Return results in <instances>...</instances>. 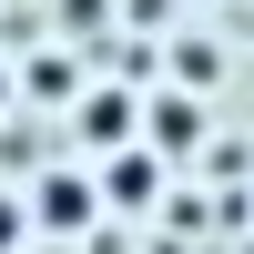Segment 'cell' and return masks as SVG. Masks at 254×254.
I'll use <instances>...</instances> for the list:
<instances>
[{
    "instance_id": "3",
    "label": "cell",
    "mask_w": 254,
    "mask_h": 254,
    "mask_svg": "<svg viewBox=\"0 0 254 254\" xmlns=\"http://www.w3.org/2000/svg\"><path fill=\"white\" fill-rule=\"evenodd\" d=\"M132 132H142V122H132V92H112V81L81 92V142H92V153H122Z\"/></svg>"
},
{
    "instance_id": "2",
    "label": "cell",
    "mask_w": 254,
    "mask_h": 254,
    "mask_svg": "<svg viewBox=\"0 0 254 254\" xmlns=\"http://www.w3.org/2000/svg\"><path fill=\"white\" fill-rule=\"evenodd\" d=\"M153 183H163V153H142V142H122V153L92 163V193L122 203V214H142V203H153Z\"/></svg>"
},
{
    "instance_id": "1",
    "label": "cell",
    "mask_w": 254,
    "mask_h": 254,
    "mask_svg": "<svg viewBox=\"0 0 254 254\" xmlns=\"http://www.w3.org/2000/svg\"><path fill=\"white\" fill-rule=\"evenodd\" d=\"M20 214H31V234H92L102 224V193H92V173H41L31 193H20Z\"/></svg>"
},
{
    "instance_id": "6",
    "label": "cell",
    "mask_w": 254,
    "mask_h": 254,
    "mask_svg": "<svg viewBox=\"0 0 254 254\" xmlns=\"http://www.w3.org/2000/svg\"><path fill=\"white\" fill-rule=\"evenodd\" d=\"M10 102H20V71H10V61H0V112H10Z\"/></svg>"
},
{
    "instance_id": "4",
    "label": "cell",
    "mask_w": 254,
    "mask_h": 254,
    "mask_svg": "<svg viewBox=\"0 0 254 254\" xmlns=\"http://www.w3.org/2000/svg\"><path fill=\"white\" fill-rule=\"evenodd\" d=\"M173 142H203V102L163 92V102H153V153H173Z\"/></svg>"
},
{
    "instance_id": "5",
    "label": "cell",
    "mask_w": 254,
    "mask_h": 254,
    "mask_svg": "<svg viewBox=\"0 0 254 254\" xmlns=\"http://www.w3.org/2000/svg\"><path fill=\"white\" fill-rule=\"evenodd\" d=\"M31 244V214H20V193H0V254H20Z\"/></svg>"
}]
</instances>
